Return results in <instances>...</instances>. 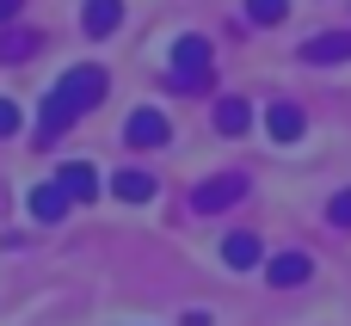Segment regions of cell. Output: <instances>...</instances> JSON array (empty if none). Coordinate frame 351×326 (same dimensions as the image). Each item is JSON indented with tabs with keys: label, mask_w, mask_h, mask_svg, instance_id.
Here are the masks:
<instances>
[{
	"label": "cell",
	"mask_w": 351,
	"mask_h": 326,
	"mask_svg": "<svg viewBox=\"0 0 351 326\" xmlns=\"http://www.w3.org/2000/svg\"><path fill=\"white\" fill-rule=\"evenodd\" d=\"M117 18H123V0H86V6H80L86 37H111V31H117Z\"/></svg>",
	"instance_id": "obj_10"
},
{
	"label": "cell",
	"mask_w": 351,
	"mask_h": 326,
	"mask_svg": "<svg viewBox=\"0 0 351 326\" xmlns=\"http://www.w3.org/2000/svg\"><path fill=\"white\" fill-rule=\"evenodd\" d=\"M222 259H228V271H253V265L265 259V247H259V234H247V228H241V234H228V240H222Z\"/></svg>",
	"instance_id": "obj_9"
},
{
	"label": "cell",
	"mask_w": 351,
	"mask_h": 326,
	"mask_svg": "<svg viewBox=\"0 0 351 326\" xmlns=\"http://www.w3.org/2000/svg\"><path fill=\"white\" fill-rule=\"evenodd\" d=\"M167 136H173V123H167V111H154V105L130 111V123H123V142H130V148H167Z\"/></svg>",
	"instance_id": "obj_4"
},
{
	"label": "cell",
	"mask_w": 351,
	"mask_h": 326,
	"mask_svg": "<svg viewBox=\"0 0 351 326\" xmlns=\"http://www.w3.org/2000/svg\"><path fill=\"white\" fill-rule=\"evenodd\" d=\"M167 80H173L179 92H204V86L216 80V49H210V37H179Z\"/></svg>",
	"instance_id": "obj_2"
},
{
	"label": "cell",
	"mask_w": 351,
	"mask_h": 326,
	"mask_svg": "<svg viewBox=\"0 0 351 326\" xmlns=\"http://www.w3.org/2000/svg\"><path fill=\"white\" fill-rule=\"evenodd\" d=\"M247 197V173H216V179H204L197 191H191V210L197 216H222V210H234Z\"/></svg>",
	"instance_id": "obj_3"
},
{
	"label": "cell",
	"mask_w": 351,
	"mask_h": 326,
	"mask_svg": "<svg viewBox=\"0 0 351 326\" xmlns=\"http://www.w3.org/2000/svg\"><path fill=\"white\" fill-rule=\"evenodd\" d=\"M284 12H290V0H247V18L253 25H278Z\"/></svg>",
	"instance_id": "obj_15"
},
{
	"label": "cell",
	"mask_w": 351,
	"mask_h": 326,
	"mask_svg": "<svg viewBox=\"0 0 351 326\" xmlns=\"http://www.w3.org/2000/svg\"><path fill=\"white\" fill-rule=\"evenodd\" d=\"M247 123H253V105L247 99H222L216 105V129L222 136H247Z\"/></svg>",
	"instance_id": "obj_13"
},
{
	"label": "cell",
	"mask_w": 351,
	"mask_h": 326,
	"mask_svg": "<svg viewBox=\"0 0 351 326\" xmlns=\"http://www.w3.org/2000/svg\"><path fill=\"white\" fill-rule=\"evenodd\" d=\"M19 12H25V0H0V25H12Z\"/></svg>",
	"instance_id": "obj_18"
},
{
	"label": "cell",
	"mask_w": 351,
	"mask_h": 326,
	"mask_svg": "<svg viewBox=\"0 0 351 326\" xmlns=\"http://www.w3.org/2000/svg\"><path fill=\"white\" fill-rule=\"evenodd\" d=\"M111 197H123V203H148V197H154V179H148L142 166H123V173L111 179Z\"/></svg>",
	"instance_id": "obj_12"
},
{
	"label": "cell",
	"mask_w": 351,
	"mask_h": 326,
	"mask_svg": "<svg viewBox=\"0 0 351 326\" xmlns=\"http://www.w3.org/2000/svg\"><path fill=\"white\" fill-rule=\"evenodd\" d=\"M56 179H62V191H68L74 203H93V197H99V173H93L86 160H62Z\"/></svg>",
	"instance_id": "obj_8"
},
{
	"label": "cell",
	"mask_w": 351,
	"mask_h": 326,
	"mask_svg": "<svg viewBox=\"0 0 351 326\" xmlns=\"http://www.w3.org/2000/svg\"><path fill=\"white\" fill-rule=\"evenodd\" d=\"M265 129H271V142H296L308 129V117H302V105H271L265 111Z\"/></svg>",
	"instance_id": "obj_11"
},
{
	"label": "cell",
	"mask_w": 351,
	"mask_h": 326,
	"mask_svg": "<svg viewBox=\"0 0 351 326\" xmlns=\"http://www.w3.org/2000/svg\"><path fill=\"white\" fill-rule=\"evenodd\" d=\"M265 277H271V290H296V284L315 277V259H308V253H278V259L265 265Z\"/></svg>",
	"instance_id": "obj_6"
},
{
	"label": "cell",
	"mask_w": 351,
	"mask_h": 326,
	"mask_svg": "<svg viewBox=\"0 0 351 326\" xmlns=\"http://www.w3.org/2000/svg\"><path fill=\"white\" fill-rule=\"evenodd\" d=\"M327 222H333V228H351V191H339V197L327 203Z\"/></svg>",
	"instance_id": "obj_16"
},
{
	"label": "cell",
	"mask_w": 351,
	"mask_h": 326,
	"mask_svg": "<svg viewBox=\"0 0 351 326\" xmlns=\"http://www.w3.org/2000/svg\"><path fill=\"white\" fill-rule=\"evenodd\" d=\"M0 136H19V105L0 99Z\"/></svg>",
	"instance_id": "obj_17"
},
{
	"label": "cell",
	"mask_w": 351,
	"mask_h": 326,
	"mask_svg": "<svg viewBox=\"0 0 351 326\" xmlns=\"http://www.w3.org/2000/svg\"><path fill=\"white\" fill-rule=\"evenodd\" d=\"M302 62H315V68L351 62V31H321V37H308V43H302Z\"/></svg>",
	"instance_id": "obj_7"
},
{
	"label": "cell",
	"mask_w": 351,
	"mask_h": 326,
	"mask_svg": "<svg viewBox=\"0 0 351 326\" xmlns=\"http://www.w3.org/2000/svg\"><path fill=\"white\" fill-rule=\"evenodd\" d=\"M37 31H0V62L12 68V62H25V55H37Z\"/></svg>",
	"instance_id": "obj_14"
},
{
	"label": "cell",
	"mask_w": 351,
	"mask_h": 326,
	"mask_svg": "<svg viewBox=\"0 0 351 326\" xmlns=\"http://www.w3.org/2000/svg\"><path fill=\"white\" fill-rule=\"evenodd\" d=\"M25 210H31V216L49 228V222H62V216L74 210V197H68V191H62V179H56V185H37V191L25 197Z\"/></svg>",
	"instance_id": "obj_5"
},
{
	"label": "cell",
	"mask_w": 351,
	"mask_h": 326,
	"mask_svg": "<svg viewBox=\"0 0 351 326\" xmlns=\"http://www.w3.org/2000/svg\"><path fill=\"white\" fill-rule=\"evenodd\" d=\"M105 86H111L105 68H93V62H86V68H68V74L43 92V105H37V142H56L68 123H80V117L105 99Z\"/></svg>",
	"instance_id": "obj_1"
}]
</instances>
